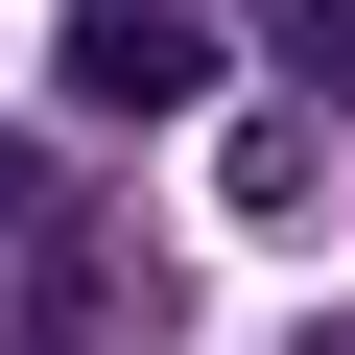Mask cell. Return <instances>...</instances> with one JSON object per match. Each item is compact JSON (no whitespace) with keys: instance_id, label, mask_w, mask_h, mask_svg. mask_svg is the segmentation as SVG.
<instances>
[{"instance_id":"1","label":"cell","mask_w":355,"mask_h":355,"mask_svg":"<svg viewBox=\"0 0 355 355\" xmlns=\"http://www.w3.org/2000/svg\"><path fill=\"white\" fill-rule=\"evenodd\" d=\"M190 95H214L190 0H71V119H190Z\"/></svg>"},{"instance_id":"2","label":"cell","mask_w":355,"mask_h":355,"mask_svg":"<svg viewBox=\"0 0 355 355\" xmlns=\"http://www.w3.org/2000/svg\"><path fill=\"white\" fill-rule=\"evenodd\" d=\"M95 331H119V284H95L71 237H48V261H24V355H95Z\"/></svg>"},{"instance_id":"3","label":"cell","mask_w":355,"mask_h":355,"mask_svg":"<svg viewBox=\"0 0 355 355\" xmlns=\"http://www.w3.org/2000/svg\"><path fill=\"white\" fill-rule=\"evenodd\" d=\"M261 48H284V71H308V95L355 119V0H261Z\"/></svg>"}]
</instances>
